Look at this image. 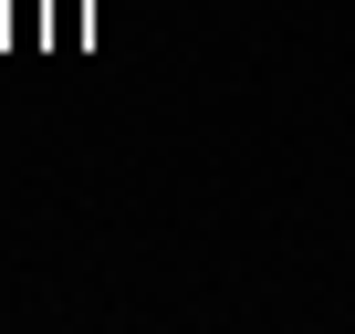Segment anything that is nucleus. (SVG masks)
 <instances>
[]
</instances>
